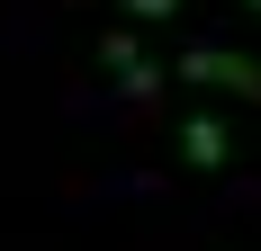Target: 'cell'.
I'll list each match as a JSON object with an SVG mask.
<instances>
[{"label": "cell", "mask_w": 261, "mask_h": 251, "mask_svg": "<svg viewBox=\"0 0 261 251\" xmlns=\"http://www.w3.org/2000/svg\"><path fill=\"white\" fill-rule=\"evenodd\" d=\"M180 81L189 90H234V99H261V63L234 45H189L180 54Z\"/></svg>", "instance_id": "1"}, {"label": "cell", "mask_w": 261, "mask_h": 251, "mask_svg": "<svg viewBox=\"0 0 261 251\" xmlns=\"http://www.w3.org/2000/svg\"><path fill=\"white\" fill-rule=\"evenodd\" d=\"M225 152H234V125L216 117V108H189L180 117V162L189 171H225Z\"/></svg>", "instance_id": "2"}, {"label": "cell", "mask_w": 261, "mask_h": 251, "mask_svg": "<svg viewBox=\"0 0 261 251\" xmlns=\"http://www.w3.org/2000/svg\"><path fill=\"white\" fill-rule=\"evenodd\" d=\"M99 63H108L117 81H126L135 99L153 90V63H144V45H135V27H108V36H99Z\"/></svg>", "instance_id": "3"}, {"label": "cell", "mask_w": 261, "mask_h": 251, "mask_svg": "<svg viewBox=\"0 0 261 251\" xmlns=\"http://www.w3.org/2000/svg\"><path fill=\"white\" fill-rule=\"evenodd\" d=\"M117 9H126V18H135V27H162V18H180L189 0H117Z\"/></svg>", "instance_id": "4"}, {"label": "cell", "mask_w": 261, "mask_h": 251, "mask_svg": "<svg viewBox=\"0 0 261 251\" xmlns=\"http://www.w3.org/2000/svg\"><path fill=\"white\" fill-rule=\"evenodd\" d=\"M243 9H261V0H243Z\"/></svg>", "instance_id": "5"}]
</instances>
